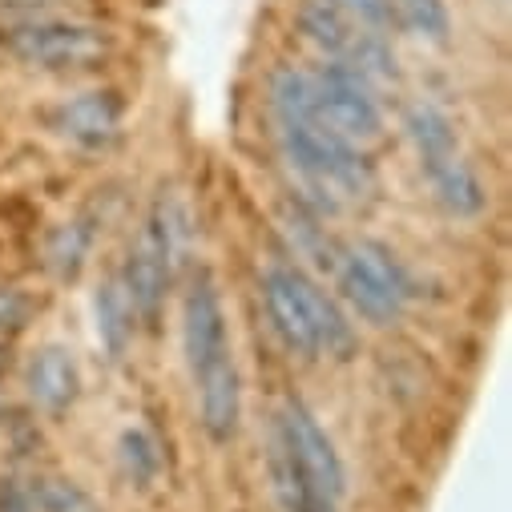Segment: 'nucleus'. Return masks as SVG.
<instances>
[{"mask_svg":"<svg viewBox=\"0 0 512 512\" xmlns=\"http://www.w3.org/2000/svg\"><path fill=\"white\" fill-rule=\"evenodd\" d=\"M5 49L33 69L77 73L109 57V33L81 21H29L5 33Z\"/></svg>","mask_w":512,"mask_h":512,"instance_id":"423d86ee","label":"nucleus"},{"mask_svg":"<svg viewBox=\"0 0 512 512\" xmlns=\"http://www.w3.org/2000/svg\"><path fill=\"white\" fill-rule=\"evenodd\" d=\"M190 246V214L174 194H158V202L150 206V214L142 218V230L130 246V259L117 271L121 287L134 303L138 323L154 327L162 319L166 295L178 279V267L186 259Z\"/></svg>","mask_w":512,"mask_h":512,"instance_id":"7ed1b4c3","label":"nucleus"},{"mask_svg":"<svg viewBox=\"0 0 512 512\" xmlns=\"http://www.w3.org/2000/svg\"><path fill=\"white\" fill-rule=\"evenodd\" d=\"M315 81V117L327 125V130L343 134L347 142H371L383 130V109L375 97V85L355 73L343 61L323 65L319 73H311Z\"/></svg>","mask_w":512,"mask_h":512,"instance_id":"0eeeda50","label":"nucleus"},{"mask_svg":"<svg viewBox=\"0 0 512 512\" xmlns=\"http://www.w3.org/2000/svg\"><path fill=\"white\" fill-rule=\"evenodd\" d=\"M182 343H186V363H190V379H194L202 428L214 444H226L242 420V379H238V363H234V347H230L222 295L206 271H198L194 283L186 287Z\"/></svg>","mask_w":512,"mask_h":512,"instance_id":"f257e3e1","label":"nucleus"},{"mask_svg":"<svg viewBox=\"0 0 512 512\" xmlns=\"http://www.w3.org/2000/svg\"><path fill=\"white\" fill-rule=\"evenodd\" d=\"M335 5L347 17H355L359 25L375 29V33H388L392 25H400L396 21V0H335Z\"/></svg>","mask_w":512,"mask_h":512,"instance_id":"aec40b11","label":"nucleus"},{"mask_svg":"<svg viewBox=\"0 0 512 512\" xmlns=\"http://www.w3.org/2000/svg\"><path fill=\"white\" fill-rule=\"evenodd\" d=\"M279 142H283L287 162L311 186V194H327V202L371 194L375 166L367 162V154L355 142H347L343 134L327 130L319 117L279 125Z\"/></svg>","mask_w":512,"mask_h":512,"instance_id":"20e7f679","label":"nucleus"},{"mask_svg":"<svg viewBox=\"0 0 512 512\" xmlns=\"http://www.w3.org/2000/svg\"><path fill=\"white\" fill-rule=\"evenodd\" d=\"M263 307L279 343L291 355L351 359L359 347V335L343 307L299 263H271L263 271Z\"/></svg>","mask_w":512,"mask_h":512,"instance_id":"f03ea898","label":"nucleus"},{"mask_svg":"<svg viewBox=\"0 0 512 512\" xmlns=\"http://www.w3.org/2000/svg\"><path fill=\"white\" fill-rule=\"evenodd\" d=\"M271 436L291 452V460L311 476V484L327 496V500H343L347 492V472H343V460L331 444V436L323 432V424L311 416V408H303L299 400H287L275 416V428Z\"/></svg>","mask_w":512,"mask_h":512,"instance_id":"6e6552de","label":"nucleus"},{"mask_svg":"<svg viewBox=\"0 0 512 512\" xmlns=\"http://www.w3.org/2000/svg\"><path fill=\"white\" fill-rule=\"evenodd\" d=\"M267 93H271V113H275V121H279V125L315 117V81H311V73H307V69L279 65V69L271 73Z\"/></svg>","mask_w":512,"mask_h":512,"instance_id":"2eb2a0df","label":"nucleus"},{"mask_svg":"<svg viewBox=\"0 0 512 512\" xmlns=\"http://www.w3.org/2000/svg\"><path fill=\"white\" fill-rule=\"evenodd\" d=\"M0 512H37L29 484H21V480H13V476L0 480Z\"/></svg>","mask_w":512,"mask_h":512,"instance_id":"4be33fe9","label":"nucleus"},{"mask_svg":"<svg viewBox=\"0 0 512 512\" xmlns=\"http://www.w3.org/2000/svg\"><path fill=\"white\" fill-rule=\"evenodd\" d=\"M25 388H29V400L49 412V416H61L65 408H73V400L81 396V367L77 359L65 351V347H41L33 359H29V371H25Z\"/></svg>","mask_w":512,"mask_h":512,"instance_id":"1a4fd4ad","label":"nucleus"},{"mask_svg":"<svg viewBox=\"0 0 512 512\" xmlns=\"http://www.w3.org/2000/svg\"><path fill=\"white\" fill-rule=\"evenodd\" d=\"M404 134H408L420 166H432V162H444V158L460 154L452 117L432 101H412L404 109Z\"/></svg>","mask_w":512,"mask_h":512,"instance_id":"ddd939ff","label":"nucleus"},{"mask_svg":"<svg viewBox=\"0 0 512 512\" xmlns=\"http://www.w3.org/2000/svg\"><path fill=\"white\" fill-rule=\"evenodd\" d=\"M37 512H101V504L69 476H37L29 484Z\"/></svg>","mask_w":512,"mask_h":512,"instance_id":"dca6fc26","label":"nucleus"},{"mask_svg":"<svg viewBox=\"0 0 512 512\" xmlns=\"http://www.w3.org/2000/svg\"><path fill=\"white\" fill-rule=\"evenodd\" d=\"M299 29L315 49H323L331 61H343V65H351L355 53L363 49V41L375 33V29L359 25L355 17H347L335 0H303Z\"/></svg>","mask_w":512,"mask_h":512,"instance_id":"9d476101","label":"nucleus"},{"mask_svg":"<svg viewBox=\"0 0 512 512\" xmlns=\"http://www.w3.org/2000/svg\"><path fill=\"white\" fill-rule=\"evenodd\" d=\"M57 125L61 134L73 138L77 146H109L121 130V101L109 93V89H93V93H77L73 101L61 105L57 113Z\"/></svg>","mask_w":512,"mask_h":512,"instance_id":"9b49d317","label":"nucleus"},{"mask_svg":"<svg viewBox=\"0 0 512 512\" xmlns=\"http://www.w3.org/2000/svg\"><path fill=\"white\" fill-rule=\"evenodd\" d=\"M93 319H97V339L105 347L109 359H121L125 347L134 343V331H138V315H134V303L121 287V275H109L97 295H93Z\"/></svg>","mask_w":512,"mask_h":512,"instance_id":"4468645a","label":"nucleus"},{"mask_svg":"<svg viewBox=\"0 0 512 512\" xmlns=\"http://www.w3.org/2000/svg\"><path fill=\"white\" fill-rule=\"evenodd\" d=\"M396 21L420 37H428V41H444L452 29L444 0H396Z\"/></svg>","mask_w":512,"mask_h":512,"instance_id":"6ab92c4d","label":"nucleus"},{"mask_svg":"<svg viewBox=\"0 0 512 512\" xmlns=\"http://www.w3.org/2000/svg\"><path fill=\"white\" fill-rule=\"evenodd\" d=\"M331 275H335L343 299L355 307V315H363L375 327L396 323L412 299V279H408L404 263L388 246L367 242V238L335 250Z\"/></svg>","mask_w":512,"mask_h":512,"instance_id":"39448f33","label":"nucleus"},{"mask_svg":"<svg viewBox=\"0 0 512 512\" xmlns=\"http://www.w3.org/2000/svg\"><path fill=\"white\" fill-rule=\"evenodd\" d=\"M89 250H93V226H89V218H73L49 242V267L57 275L73 279L81 271V263L89 259Z\"/></svg>","mask_w":512,"mask_h":512,"instance_id":"f3484780","label":"nucleus"},{"mask_svg":"<svg viewBox=\"0 0 512 512\" xmlns=\"http://www.w3.org/2000/svg\"><path fill=\"white\" fill-rule=\"evenodd\" d=\"M121 468L138 488H150L158 480V468H162V456H158V444L150 432L142 428H130L121 436Z\"/></svg>","mask_w":512,"mask_h":512,"instance_id":"a211bd4d","label":"nucleus"},{"mask_svg":"<svg viewBox=\"0 0 512 512\" xmlns=\"http://www.w3.org/2000/svg\"><path fill=\"white\" fill-rule=\"evenodd\" d=\"M432 198L452 214V218H476L484 206H488V190L476 174V166L464 158V154H452L444 162H432V166H420Z\"/></svg>","mask_w":512,"mask_h":512,"instance_id":"f8f14e48","label":"nucleus"},{"mask_svg":"<svg viewBox=\"0 0 512 512\" xmlns=\"http://www.w3.org/2000/svg\"><path fill=\"white\" fill-rule=\"evenodd\" d=\"M29 299L21 295V291H13V287H0V339L5 335H13V331H21L25 323H29Z\"/></svg>","mask_w":512,"mask_h":512,"instance_id":"412c9836","label":"nucleus"}]
</instances>
